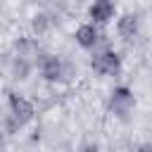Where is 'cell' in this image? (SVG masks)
I'll use <instances>...</instances> for the list:
<instances>
[{
    "label": "cell",
    "instance_id": "cell-3",
    "mask_svg": "<svg viewBox=\"0 0 152 152\" xmlns=\"http://www.w3.org/2000/svg\"><path fill=\"white\" fill-rule=\"evenodd\" d=\"M10 109H12V119H14L19 126L33 119V104H31L26 97L12 95V97H10Z\"/></svg>",
    "mask_w": 152,
    "mask_h": 152
},
{
    "label": "cell",
    "instance_id": "cell-7",
    "mask_svg": "<svg viewBox=\"0 0 152 152\" xmlns=\"http://www.w3.org/2000/svg\"><path fill=\"white\" fill-rule=\"evenodd\" d=\"M116 31H119L121 38L131 40V38L138 33V17H135V14H124V17L116 21Z\"/></svg>",
    "mask_w": 152,
    "mask_h": 152
},
{
    "label": "cell",
    "instance_id": "cell-6",
    "mask_svg": "<svg viewBox=\"0 0 152 152\" xmlns=\"http://www.w3.org/2000/svg\"><path fill=\"white\" fill-rule=\"evenodd\" d=\"M76 43L81 45V48H93L97 40H100V33H97V28H95V24H83V26H78L76 28Z\"/></svg>",
    "mask_w": 152,
    "mask_h": 152
},
{
    "label": "cell",
    "instance_id": "cell-1",
    "mask_svg": "<svg viewBox=\"0 0 152 152\" xmlns=\"http://www.w3.org/2000/svg\"><path fill=\"white\" fill-rule=\"evenodd\" d=\"M135 104V97H133V90L126 88V86H119L112 90V97H109V112L116 114V116H126Z\"/></svg>",
    "mask_w": 152,
    "mask_h": 152
},
{
    "label": "cell",
    "instance_id": "cell-4",
    "mask_svg": "<svg viewBox=\"0 0 152 152\" xmlns=\"http://www.w3.org/2000/svg\"><path fill=\"white\" fill-rule=\"evenodd\" d=\"M90 19L95 24H107L112 17H114V2L112 0H95L90 5Z\"/></svg>",
    "mask_w": 152,
    "mask_h": 152
},
{
    "label": "cell",
    "instance_id": "cell-2",
    "mask_svg": "<svg viewBox=\"0 0 152 152\" xmlns=\"http://www.w3.org/2000/svg\"><path fill=\"white\" fill-rule=\"evenodd\" d=\"M93 69H95V74H100V76H112V74H119V69H121V59H119L116 52L107 50V52L95 55V59H93Z\"/></svg>",
    "mask_w": 152,
    "mask_h": 152
},
{
    "label": "cell",
    "instance_id": "cell-5",
    "mask_svg": "<svg viewBox=\"0 0 152 152\" xmlns=\"http://www.w3.org/2000/svg\"><path fill=\"white\" fill-rule=\"evenodd\" d=\"M40 71H43V76H45L48 81H59V78L64 76V64H62L59 57L48 55V57L43 59V64H40Z\"/></svg>",
    "mask_w": 152,
    "mask_h": 152
}]
</instances>
